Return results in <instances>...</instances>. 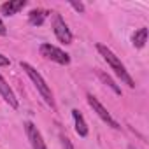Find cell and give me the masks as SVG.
I'll list each match as a JSON object with an SVG mask.
<instances>
[{"label":"cell","mask_w":149,"mask_h":149,"mask_svg":"<svg viewBox=\"0 0 149 149\" xmlns=\"http://www.w3.org/2000/svg\"><path fill=\"white\" fill-rule=\"evenodd\" d=\"M97 49L100 51V54L104 56V60L111 65V68L116 72V76L121 77V81H123L125 84H128L130 88H135V83H133V79L130 77V74L126 72V68H125V65L121 63V60H119L107 46H104V44H97Z\"/></svg>","instance_id":"cell-1"},{"label":"cell","mask_w":149,"mask_h":149,"mask_svg":"<svg viewBox=\"0 0 149 149\" xmlns=\"http://www.w3.org/2000/svg\"><path fill=\"white\" fill-rule=\"evenodd\" d=\"M21 68L28 74V77L33 81V84H35V88L39 90V93L42 95V98L46 100V104L47 105H51V107H54V98H53V93H51V88L47 86V83L42 79V76L40 74L30 65V63H26V61H21Z\"/></svg>","instance_id":"cell-2"},{"label":"cell","mask_w":149,"mask_h":149,"mask_svg":"<svg viewBox=\"0 0 149 149\" xmlns=\"http://www.w3.org/2000/svg\"><path fill=\"white\" fill-rule=\"evenodd\" d=\"M39 51H40V54H42L44 58L53 60V61H56V63H60V65H68V63H70V56H68L65 51L58 49L56 46L42 44V46L39 47Z\"/></svg>","instance_id":"cell-3"},{"label":"cell","mask_w":149,"mask_h":149,"mask_svg":"<svg viewBox=\"0 0 149 149\" xmlns=\"http://www.w3.org/2000/svg\"><path fill=\"white\" fill-rule=\"evenodd\" d=\"M88 104H90V105H91V109L98 114V118H100V119H104L109 126H112L114 130H119V128H121V126H119V123H118V121L109 114V112H107V109H105V107H104V105H102L95 97H93V95H88Z\"/></svg>","instance_id":"cell-4"},{"label":"cell","mask_w":149,"mask_h":149,"mask_svg":"<svg viewBox=\"0 0 149 149\" xmlns=\"http://www.w3.org/2000/svg\"><path fill=\"white\" fill-rule=\"evenodd\" d=\"M53 32L56 35V39L63 44H70L72 42V33L67 26V23L63 21V18L60 14H54V19H53Z\"/></svg>","instance_id":"cell-5"},{"label":"cell","mask_w":149,"mask_h":149,"mask_svg":"<svg viewBox=\"0 0 149 149\" xmlns=\"http://www.w3.org/2000/svg\"><path fill=\"white\" fill-rule=\"evenodd\" d=\"M25 130H26V135H28L30 144H32L33 149H47L46 144H44V140H42L40 132L37 130V126H35L32 121H26V123H25Z\"/></svg>","instance_id":"cell-6"},{"label":"cell","mask_w":149,"mask_h":149,"mask_svg":"<svg viewBox=\"0 0 149 149\" xmlns=\"http://www.w3.org/2000/svg\"><path fill=\"white\" fill-rule=\"evenodd\" d=\"M0 95H2V98L13 107V109H18V98L14 95V91L11 90V86L7 84V81L0 76Z\"/></svg>","instance_id":"cell-7"},{"label":"cell","mask_w":149,"mask_h":149,"mask_svg":"<svg viewBox=\"0 0 149 149\" xmlns=\"http://www.w3.org/2000/svg\"><path fill=\"white\" fill-rule=\"evenodd\" d=\"M25 6H26V0H9V2L2 4L0 11H2L6 16H13V14H16L19 9H23Z\"/></svg>","instance_id":"cell-8"},{"label":"cell","mask_w":149,"mask_h":149,"mask_svg":"<svg viewBox=\"0 0 149 149\" xmlns=\"http://www.w3.org/2000/svg\"><path fill=\"white\" fill-rule=\"evenodd\" d=\"M72 116H74V121H76V132H77V135H79V137H86V135H88V126H86V123H84L83 114H81L77 109H74V111H72Z\"/></svg>","instance_id":"cell-9"},{"label":"cell","mask_w":149,"mask_h":149,"mask_svg":"<svg viewBox=\"0 0 149 149\" xmlns=\"http://www.w3.org/2000/svg\"><path fill=\"white\" fill-rule=\"evenodd\" d=\"M147 42V28H140L133 33V46L135 47H144V44Z\"/></svg>","instance_id":"cell-10"},{"label":"cell","mask_w":149,"mask_h":149,"mask_svg":"<svg viewBox=\"0 0 149 149\" xmlns=\"http://www.w3.org/2000/svg\"><path fill=\"white\" fill-rule=\"evenodd\" d=\"M98 77H100V79H102V81H104V83H105V84L114 91V93H116V95H121V88H119V86H118V84L109 77V76H107L105 72H98Z\"/></svg>","instance_id":"cell-11"},{"label":"cell","mask_w":149,"mask_h":149,"mask_svg":"<svg viewBox=\"0 0 149 149\" xmlns=\"http://www.w3.org/2000/svg\"><path fill=\"white\" fill-rule=\"evenodd\" d=\"M44 18H46V13L44 11H32L30 13V25L39 26V25L44 23Z\"/></svg>","instance_id":"cell-12"},{"label":"cell","mask_w":149,"mask_h":149,"mask_svg":"<svg viewBox=\"0 0 149 149\" xmlns=\"http://www.w3.org/2000/svg\"><path fill=\"white\" fill-rule=\"evenodd\" d=\"M60 140H61V146H63V149H74V146H72L70 139H67L65 135H61V137H60Z\"/></svg>","instance_id":"cell-13"},{"label":"cell","mask_w":149,"mask_h":149,"mask_svg":"<svg viewBox=\"0 0 149 149\" xmlns=\"http://www.w3.org/2000/svg\"><path fill=\"white\" fill-rule=\"evenodd\" d=\"M70 6H72L74 9H76L77 13H84V6H83L81 2H70Z\"/></svg>","instance_id":"cell-14"},{"label":"cell","mask_w":149,"mask_h":149,"mask_svg":"<svg viewBox=\"0 0 149 149\" xmlns=\"http://www.w3.org/2000/svg\"><path fill=\"white\" fill-rule=\"evenodd\" d=\"M9 65V58L4 56V54H0V67H7Z\"/></svg>","instance_id":"cell-15"},{"label":"cell","mask_w":149,"mask_h":149,"mask_svg":"<svg viewBox=\"0 0 149 149\" xmlns=\"http://www.w3.org/2000/svg\"><path fill=\"white\" fill-rule=\"evenodd\" d=\"M7 33V28H6V25H4V21L0 19V35H6Z\"/></svg>","instance_id":"cell-16"}]
</instances>
